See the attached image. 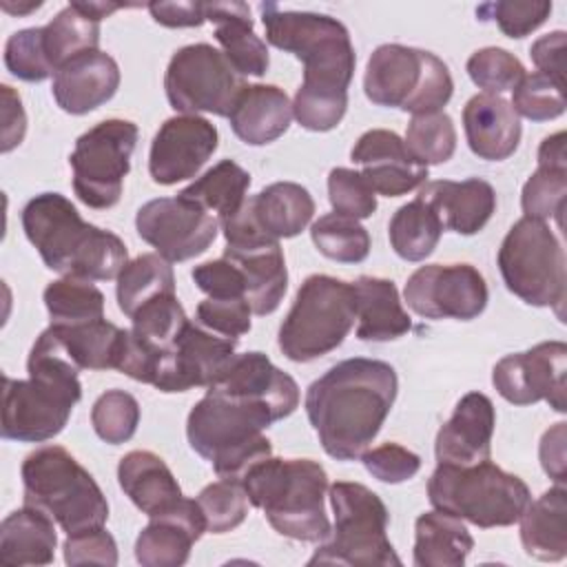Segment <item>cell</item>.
I'll list each match as a JSON object with an SVG mask.
<instances>
[{
  "label": "cell",
  "instance_id": "31",
  "mask_svg": "<svg viewBox=\"0 0 567 567\" xmlns=\"http://www.w3.org/2000/svg\"><path fill=\"white\" fill-rule=\"evenodd\" d=\"M352 286L357 292V337L361 341H394L412 330V319L390 279L361 275Z\"/></svg>",
  "mask_w": 567,
  "mask_h": 567
},
{
  "label": "cell",
  "instance_id": "49",
  "mask_svg": "<svg viewBox=\"0 0 567 567\" xmlns=\"http://www.w3.org/2000/svg\"><path fill=\"white\" fill-rule=\"evenodd\" d=\"M465 71L470 80L483 89V93L496 95L512 91L525 75L523 62L501 47H485L474 51L465 64Z\"/></svg>",
  "mask_w": 567,
  "mask_h": 567
},
{
  "label": "cell",
  "instance_id": "25",
  "mask_svg": "<svg viewBox=\"0 0 567 567\" xmlns=\"http://www.w3.org/2000/svg\"><path fill=\"white\" fill-rule=\"evenodd\" d=\"M463 128L470 151L485 162H503L518 148L520 120L496 93H476L463 106Z\"/></svg>",
  "mask_w": 567,
  "mask_h": 567
},
{
  "label": "cell",
  "instance_id": "26",
  "mask_svg": "<svg viewBox=\"0 0 567 567\" xmlns=\"http://www.w3.org/2000/svg\"><path fill=\"white\" fill-rule=\"evenodd\" d=\"M419 197L436 210L443 228L458 235H476L496 210V190L481 177L463 182L436 179L423 184Z\"/></svg>",
  "mask_w": 567,
  "mask_h": 567
},
{
  "label": "cell",
  "instance_id": "43",
  "mask_svg": "<svg viewBox=\"0 0 567 567\" xmlns=\"http://www.w3.org/2000/svg\"><path fill=\"white\" fill-rule=\"evenodd\" d=\"M317 250L339 264H361L370 255V233L359 219L328 213L310 226Z\"/></svg>",
  "mask_w": 567,
  "mask_h": 567
},
{
  "label": "cell",
  "instance_id": "35",
  "mask_svg": "<svg viewBox=\"0 0 567 567\" xmlns=\"http://www.w3.org/2000/svg\"><path fill=\"white\" fill-rule=\"evenodd\" d=\"M474 538L461 518L445 512H423L414 523V565L416 567H461Z\"/></svg>",
  "mask_w": 567,
  "mask_h": 567
},
{
  "label": "cell",
  "instance_id": "3",
  "mask_svg": "<svg viewBox=\"0 0 567 567\" xmlns=\"http://www.w3.org/2000/svg\"><path fill=\"white\" fill-rule=\"evenodd\" d=\"M29 379L4 377L2 436L18 443H44L58 436L82 399L78 368L49 328L27 359Z\"/></svg>",
  "mask_w": 567,
  "mask_h": 567
},
{
  "label": "cell",
  "instance_id": "4",
  "mask_svg": "<svg viewBox=\"0 0 567 567\" xmlns=\"http://www.w3.org/2000/svg\"><path fill=\"white\" fill-rule=\"evenodd\" d=\"M259 11L266 40L303 62V82L295 97L348 104V86L357 64L348 29L332 16L288 11L275 2L259 4Z\"/></svg>",
  "mask_w": 567,
  "mask_h": 567
},
{
  "label": "cell",
  "instance_id": "38",
  "mask_svg": "<svg viewBox=\"0 0 567 567\" xmlns=\"http://www.w3.org/2000/svg\"><path fill=\"white\" fill-rule=\"evenodd\" d=\"M443 230L436 210L419 195L403 204L388 224L390 246L405 261H423L430 257L439 246Z\"/></svg>",
  "mask_w": 567,
  "mask_h": 567
},
{
  "label": "cell",
  "instance_id": "22",
  "mask_svg": "<svg viewBox=\"0 0 567 567\" xmlns=\"http://www.w3.org/2000/svg\"><path fill=\"white\" fill-rule=\"evenodd\" d=\"M206 532L197 501L182 496L171 509L151 516L135 540V558L144 567H179Z\"/></svg>",
  "mask_w": 567,
  "mask_h": 567
},
{
  "label": "cell",
  "instance_id": "20",
  "mask_svg": "<svg viewBox=\"0 0 567 567\" xmlns=\"http://www.w3.org/2000/svg\"><path fill=\"white\" fill-rule=\"evenodd\" d=\"M350 159L361 166L359 173L377 195L401 197L427 179V166H421L408 153L403 140L388 128L365 131L354 142Z\"/></svg>",
  "mask_w": 567,
  "mask_h": 567
},
{
  "label": "cell",
  "instance_id": "63",
  "mask_svg": "<svg viewBox=\"0 0 567 567\" xmlns=\"http://www.w3.org/2000/svg\"><path fill=\"white\" fill-rule=\"evenodd\" d=\"M0 7H2L7 13H11V16H24V13H29V11L40 9V7H42V2H40V0H31V2H18V4H11L9 0H2V2H0Z\"/></svg>",
  "mask_w": 567,
  "mask_h": 567
},
{
  "label": "cell",
  "instance_id": "13",
  "mask_svg": "<svg viewBox=\"0 0 567 567\" xmlns=\"http://www.w3.org/2000/svg\"><path fill=\"white\" fill-rule=\"evenodd\" d=\"M137 135L140 131L133 122L111 117L75 140L69 164L73 190L82 204L104 210L120 202Z\"/></svg>",
  "mask_w": 567,
  "mask_h": 567
},
{
  "label": "cell",
  "instance_id": "40",
  "mask_svg": "<svg viewBox=\"0 0 567 567\" xmlns=\"http://www.w3.org/2000/svg\"><path fill=\"white\" fill-rule=\"evenodd\" d=\"M42 44L47 60L53 71L62 69L73 58L97 51L100 47V22L84 16L73 4H66L42 27Z\"/></svg>",
  "mask_w": 567,
  "mask_h": 567
},
{
  "label": "cell",
  "instance_id": "57",
  "mask_svg": "<svg viewBox=\"0 0 567 567\" xmlns=\"http://www.w3.org/2000/svg\"><path fill=\"white\" fill-rule=\"evenodd\" d=\"M529 55L538 73L565 86V31H551L547 35H540L529 47Z\"/></svg>",
  "mask_w": 567,
  "mask_h": 567
},
{
  "label": "cell",
  "instance_id": "32",
  "mask_svg": "<svg viewBox=\"0 0 567 567\" xmlns=\"http://www.w3.org/2000/svg\"><path fill=\"white\" fill-rule=\"evenodd\" d=\"M520 543L527 556L556 563L567 556V489L554 485L520 514Z\"/></svg>",
  "mask_w": 567,
  "mask_h": 567
},
{
  "label": "cell",
  "instance_id": "9",
  "mask_svg": "<svg viewBox=\"0 0 567 567\" xmlns=\"http://www.w3.org/2000/svg\"><path fill=\"white\" fill-rule=\"evenodd\" d=\"M357 319L354 286L330 275H310L279 326V350L295 363H310L337 350Z\"/></svg>",
  "mask_w": 567,
  "mask_h": 567
},
{
  "label": "cell",
  "instance_id": "34",
  "mask_svg": "<svg viewBox=\"0 0 567 567\" xmlns=\"http://www.w3.org/2000/svg\"><path fill=\"white\" fill-rule=\"evenodd\" d=\"M259 228L272 239L297 237L315 215V199L301 184L275 182L250 197Z\"/></svg>",
  "mask_w": 567,
  "mask_h": 567
},
{
  "label": "cell",
  "instance_id": "33",
  "mask_svg": "<svg viewBox=\"0 0 567 567\" xmlns=\"http://www.w3.org/2000/svg\"><path fill=\"white\" fill-rule=\"evenodd\" d=\"M55 545V520L33 505L11 512L0 525V563L4 565H49Z\"/></svg>",
  "mask_w": 567,
  "mask_h": 567
},
{
  "label": "cell",
  "instance_id": "41",
  "mask_svg": "<svg viewBox=\"0 0 567 567\" xmlns=\"http://www.w3.org/2000/svg\"><path fill=\"white\" fill-rule=\"evenodd\" d=\"M53 326H80L104 319V295L93 281L62 277L42 292Z\"/></svg>",
  "mask_w": 567,
  "mask_h": 567
},
{
  "label": "cell",
  "instance_id": "12",
  "mask_svg": "<svg viewBox=\"0 0 567 567\" xmlns=\"http://www.w3.org/2000/svg\"><path fill=\"white\" fill-rule=\"evenodd\" d=\"M496 264L512 295L563 317L567 295L565 250L547 221L520 217L503 237Z\"/></svg>",
  "mask_w": 567,
  "mask_h": 567
},
{
  "label": "cell",
  "instance_id": "56",
  "mask_svg": "<svg viewBox=\"0 0 567 567\" xmlns=\"http://www.w3.org/2000/svg\"><path fill=\"white\" fill-rule=\"evenodd\" d=\"M64 563L66 565H117V543L115 538L104 529H86L80 534L66 536L64 545Z\"/></svg>",
  "mask_w": 567,
  "mask_h": 567
},
{
  "label": "cell",
  "instance_id": "8",
  "mask_svg": "<svg viewBox=\"0 0 567 567\" xmlns=\"http://www.w3.org/2000/svg\"><path fill=\"white\" fill-rule=\"evenodd\" d=\"M434 509L476 527H507L518 523L532 501L527 483L489 458L472 465L439 463L427 481Z\"/></svg>",
  "mask_w": 567,
  "mask_h": 567
},
{
  "label": "cell",
  "instance_id": "45",
  "mask_svg": "<svg viewBox=\"0 0 567 567\" xmlns=\"http://www.w3.org/2000/svg\"><path fill=\"white\" fill-rule=\"evenodd\" d=\"M197 505L206 520V532L226 534L244 523L248 516V494L239 481L221 478L206 485L197 494Z\"/></svg>",
  "mask_w": 567,
  "mask_h": 567
},
{
  "label": "cell",
  "instance_id": "55",
  "mask_svg": "<svg viewBox=\"0 0 567 567\" xmlns=\"http://www.w3.org/2000/svg\"><path fill=\"white\" fill-rule=\"evenodd\" d=\"M193 281L210 299H246L244 272L228 257L204 261L193 268ZM248 301V299H246Z\"/></svg>",
  "mask_w": 567,
  "mask_h": 567
},
{
  "label": "cell",
  "instance_id": "28",
  "mask_svg": "<svg viewBox=\"0 0 567 567\" xmlns=\"http://www.w3.org/2000/svg\"><path fill=\"white\" fill-rule=\"evenodd\" d=\"M292 117L290 97L275 84H246L228 115L233 133L248 146H264L279 140Z\"/></svg>",
  "mask_w": 567,
  "mask_h": 567
},
{
  "label": "cell",
  "instance_id": "51",
  "mask_svg": "<svg viewBox=\"0 0 567 567\" xmlns=\"http://www.w3.org/2000/svg\"><path fill=\"white\" fill-rule=\"evenodd\" d=\"M551 13V2L545 0H498L476 7L478 20H494L507 38H525L536 31Z\"/></svg>",
  "mask_w": 567,
  "mask_h": 567
},
{
  "label": "cell",
  "instance_id": "5",
  "mask_svg": "<svg viewBox=\"0 0 567 567\" xmlns=\"http://www.w3.org/2000/svg\"><path fill=\"white\" fill-rule=\"evenodd\" d=\"M275 421V412L261 401L206 390L188 412L186 439L219 478L241 483L255 463L272 456L264 430Z\"/></svg>",
  "mask_w": 567,
  "mask_h": 567
},
{
  "label": "cell",
  "instance_id": "48",
  "mask_svg": "<svg viewBox=\"0 0 567 567\" xmlns=\"http://www.w3.org/2000/svg\"><path fill=\"white\" fill-rule=\"evenodd\" d=\"M563 84L554 82L551 78L534 71L525 73L523 80L512 89V109L516 115H523L532 122H547L556 120L565 113V93Z\"/></svg>",
  "mask_w": 567,
  "mask_h": 567
},
{
  "label": "cell",
  "instance_id": "39",
  "mask_svg": "<svg viewBox=\"0 0 567 567\" xmlns=\"http://www.w3.org/2000/svg\"><path fill=\"white\" fill-rule=\"evenodd\" d=\"M175 292V275L171 261L157 252H144L131 259L117 275L115 297L120 310L131 319L144 303L159 295Z\"/></svg>",
  "mask_w": 567,
  "mask_h": 567
},
{
  "label": "cell",
  "instance_id": "59",
  "mask_svg": "<svg viewBox=\"0 0 567 567\" xmlns=\"http://www.w3.org/2000/svg\"><path fill=\"white\" fill-rule=\"evenodd\" d=\"M567 423H554L540 439L538 445V458L545 470V474L556 483L565 485L567 474H565V441H567Z\"/></svg>",
  "mask_w": 567,
  "mask_h": 567
},
{
  "label": "cell",
  "instance_id": "7",
  "mask_svg": "<svg viewBox=\"0 0 567 567\" xmlns=\"http://www.w3.org/2000/svg\"><path fill=\"white\" fill-rule=\"evenodd\" d=\"M24 505L49 514L71 534L104 527L109 503L95 478L62 445H42L20 467Z\"/></svg>",
  "mask_w": 567,
  "mask_h": 567
},
{
  "label": "cell",
  "instance_id": "58",
  "mask_svg": "<svg viewBox=\"0 0 567 567\" xmlns=\"http://www.w3.org/2000/svg\"><path fill=\"white\" fill-rule=\"evenodd\" d=\"M151 18L168 29L202 27L206 22V2L177 0V2H148Z\"/></svg>",
  "mask_w": 567,
  "mask_h": 567
},
{
  "label": "cell",
  "instance_id": "24",
  "mask_svg": "<svg viewBox=\"0 0 567 567\" xmlns=\"http://www.w3.org/2000/svg\"><path fill=\"white\" fill-rule=\"evenodd\" d=\"M120 86V66L104 51H89L55 71L51 93L71 115H84L106 104Z\"/></svg>",
  "mask_w": 567,
  "mask_h": 567
},
{
  "label": "cell",
  "instance_id": "15",
  "mask_svg": "<svg viewBox=\"0 0 567 567\" xmlns=\"http://www.w3.org/2000/svg\"><path fill=\"white\" fill-rule=\"evenodd\" d=\"M408 308L423 319H476L487 306V284L472 264H427L405 284Z\"/></svg>",
  "mask_w": 567,
  "mask_h": 567
},
{
  "label": "cell",
  "instance_id": "44",
  "mask_svg": "<svg viewBox=\"0 0 567 567\" xmlns=\"http://www.w3.org/2000/svg\"><path fill=\"white\" fill-rule=\"evenodd\" d=\"M408 153L421 164H443L447 162L456 151V128L447 113H425V115H412L405 140H403Z\"/></svg>",
  "mask_w": 567,
  "mask_h": 567
},
{
  "label": "cell",
  "instance_id": "17",
  "mask_svg": "<svg viewBox=\"0 0 567 567\" xmlns=\"http://www.w3.org/2000/svg\"><path fill=\"white\" fill-rule=\"evenodd\" d=\"M567 346L563 341H543L525 352L503 357L492 370L496 392L514 405L547 401L556 412H567L565 383Z\"/></svg>",
  "mask_w": 567,
  "mask_h": 567
},
{
  "label": "cell",
  "instance_id": "2",
  "mask_svg": "<svg viewBox=\"0 0 567 567\" xmlns=\"http://www.w3.org/2000/svg\"><path fill=\"white\" fill-rule=\"evenodd\" d=\"M22 230L47 268L86 281L117 279L128 264L124 241L84 221L60 193H40L22 208Z\"/></svg>",
  "mask_w": 567,
  "mask_h": 567
},
{
  "label": "cell",
  "instance_id": "30",
  "mask_svg": "<svg viewBox=\"0 0 567 567\" xmlns=\"http://www.w3.org/2000/svg\"><path fill=\"white\" fill-rule=\"evenodd\" d=\"M117 481L131 503L151 516L171 509L184 494L162 456L148 450H133L120 458Z\"/></svg>",
  "mask_w": 567,
  "mask_h": 567
},
{
  "label": "cell",
  "instance_id": "19",
  "mask_svg": "<svg viewBox=\"0 0 567 567\" xmlns=\"http://www.w3.org/2000/svg\"><path fill=\"white\" fill-rule=\"evenodd\" d=\"M219 133L202 115L168 117L155 133L148 153V173L155 184L173 186L190 179L217 151Z\"/></svg>",
  "mask_w": 567,
  "mask_h": 567
},
{
  "label": "cell",
  "instance_id": "60",
  "mask_svg": "<svg viewBox=\"0 0 567 567\" xmlns=\"http://www.w3.org/2000/svg\"><path fill=\"white\" fill-rule=\"evenodd\" d=\"M2 153L16 148L27 131V115L20 102V95L9 86L2 84Z\"/></svg>",
  "mask_w": 567,
  "mask_h": 567
},
{
  "label": "cell",
  "instance_id": "62",
  "mask_svg": "<svg viewBox=\"0 0 567 567\" xmlns=\"http://www.w3.org/2000/svg\"><path fill=\"white\" fill-rule=\"evenodd\" d=\"M75 9H80L84 16L93 18V20H102V18H109L113 11L126 7V4H120V2H100V0H73L71 2Z\"/></svg>",
  "mask_w": 567,
  "mask_h": 567
},
{
  "label": "cell",
  "instance_id": "10",
  "mask_svg": "<svg viewBox=\"0 0 567 567\" xmlns=\"http://www.w3.org/2000/svg\"><path fill=\"white\" fill-rule=\"evenodd\" d=\"M363 91L377 106L425 115L443 111L454 93V80L447 64L430 51L381 44L365 64Z\"/></svg>",
  "mask_w": 567,
  "mask_h": 567
},
{
  "label": "cell",
  "instance_id": "14",
  "mask_svg": "<svg viewBox=\"0 0 567 567\" xmlns=\"http://www.w3.org/2000/svg\"><path fill=\"white\" fill-rule=\"evenodd\" d=\"M244 86L246 82L226 55L206 42L177 49L164 75L168 104L182 115L213 113L228 117Z\"/></svg>",
  "mask_w": 567,
  "mask_h": 567
},
{
  "label": "cell",
  "instance_id": "16",
  "mask_svg": "<svg viewBox=\"0 0 567 567\" xmlns=\"http://www.w3.org/2000/svg\"><path fill=\"white\" fill-rule=\"evenodd\" d=\"M137 235L166 261H186L208 250L219 221L190 199L159 197L140 206L135 215Z\"/></svg>",
  "mask_w": 567,
  "mask_h": 567
},
{
  "label": "cell",
  "instance_id": "11",
  "mask_svg": "<svg viewBox=\"0 0 567 567\" xmlns=\"http://www.w3.org/2000/svg\"><path fill=\"white\" fill-rule=\"evenodd\" d=\"M334 529L315 549L308 565H401L388 538V507L361 483L330 485Z\"/></svg>",
  "mask_w": 567,
  "mask_h": 567
},
{
  "label": "cell",
  "instance_id": "6",
  "mask_svg": "<svg viewBox=\"0 0 567 567\" xmlns=\"http://www.w3.org/2000/svg\"><path fill=\"white\" fill-rule=\"evenodd\" d=\"M250 505L270 527L292 540L323 543L332 527L326 514L328 474L312 458H275L255 463L241 478Z\"/></svg>",
  "mask_w": 567,
  "mask_h": 567
},
{
  "label": "cell",
  "instance_id": "18",
  "mask_svg": "<svg viewBox=\"0 0 567 567\" xmlns=\"http://www.w3.org/2000/svg\"><path fill=\"white\" fill-rule=\"evenodd\" d=\"M235 339L219 337L188 321L171 350L159 359L153 388L171 394L213 385L235 357Z\"/></svg>",
  "mask_w": 567,
  "mask_h": 567
},
{
  "label": "cell",
  "instance_id": "1",
  "mask_svg": "<svg viewBox=\"0 0 567 567\" xmlns=\"http://www.w3.org/2000/svg\"><path fill=\"white\" fill-rule=\"evenodd\" d=\"M399 390L396 372L379 359L339 361L306 390V414L321 447L337 461H354L377 439Z\"/></svg>",
  "mask_w": 567,
  "mask_h": 567
},
{
  "label": "cell",
  "instance_id": "27",
  "mask_svg": "<svg viewBox=\"0 0 567 567\" xmlns=\"http://www.w3.org/2000/svg\"><path fill=\"white\" fill-rule=\"evenodd\" d=\"M224 257L235 261L244 272L250 310L259 317L275 312L288 288V270L279 241L272 237H261L255 241L226 246Z\"/></svg>",
  "mask_w": 567,
  "mask_h": 567
},
{
  "label": "cell",
  "instance_id": "21",
  "mask_svg": "<svg viewBox=\"0 0 567 567\" xmlns=\"http://www.w3.org/2000/svg\"><path fill=\"white\" fill-rule=\"evenodd\" d=\"M206 390H217L226 394H237L266 403L277 421L290 416L299 408V385L297 381L279 370L264 352H244L230 359L219 379Z\"/></svg>",
  "mask_w": 567,
  "mask_h": 567
},
{
  "label": "cell",
  "instance_id": "37",
  "mask_svg": "<svg viewBox=\"0 0 567 567\" xmlns=\"http://www.w3.org/2000/svg\"><path fill=\"white\" fill-rule=\"evenodd\" d=\"M250 175L233 159H221L213 168H208L202 177H197L193 184H188L179 195L184 199L195 202L210 215L215 213L217 221L224 224L230 219L248 199Z\"/></svg>",
  "mask_w": 567,
  "mask_h": 567
},
{
  "label": "cell",
  "instance_id": "46",
  "mask_svg": "<svg viewBox=\"0 0 567 567\" xmlns=\"http://www.w3.org/2000/svg\"><path fill=\"white\" fill-rule=\"evenodd\" d=\"M140 423V403L124 390H106L91 408V425L95 434L109 443L120 445L133 439Z\"/></svg>",
  "mask_w": 567,
  "mask_h": 567
},
{
  "label": "cell",
  "instance_id": "47",
  "mask_svg": "<svg viewBox=\"0 0 567 567\" xmlns=\"http://www.w3.org/2000/svg\"><path fill=\"white\" fill-rule=\"evenodd\" d=\"M567 202V168L538 166L523 186L520 206L525 217L532 219H556L563 226V213Z\"/></svg>",
  "mask_w": 567,
  "mask_h": 567
},
{
  "label": "cell",
  "instance_id": "52",
  "mask_svg": "<svg viewBox=\"0 0 567 567\" xmlns=\"http://www.w3.org/2000/svg\"><path fill=\"white\" fill-rule=\"evenodd\" d=\"M328 199L337 215L368 219L377 210V193L354 168L337 166L328 173Z\"/></svg>",
  "mask_w": 567,
  "mask_h": 567
},
{
  "label": "cell",
  "instance_id": "29",
  "mask_svg": "<svg viewBox=\"0 0 567 567\" xmlns=\"http://www.w3.org/2000/svg\"><path fill=\"white\" fill-rule=\"evenodd\" d=\"M206 20L215 24V40L239 75L261 78L268 71V47L255 33L246 2H206Z\"/></svg>",
  "mask_w": 567,
  "mask_h": 567
},
{
  "label": "cell",
  "instance_id": "42",
  "mask_svg": "<svg viewBox=\"0 0 567 567\" xmlns=\"http://www.w3.org/2000/svg\"><path fill=\"white\" fill-rule=\"evenodd\" d=\"M131 332L151 348L157 359H162L171 346L177 341L184 326L190 321L179 303V299L173 295H159L144 303L133 317ZM159 365V363H157Z\"/></svg>",
  "mask_w": 567,
  "mask_h": 567
},
{
  "label": "cell",
  "instance_id": "53",
  "mask_svg": "<svg viewBox=\"0 0 567 567\" xmlns=\"http://www.w3.org/2000/svg\"><path fill=\"white\" fill-rule=\"evenodd\" d=\"M250 303L246 299H210L197 303V323L219 337L239 339L250 330Z\"/></svg>",
  "mask_w": 567,
  "mask_h": 567
},
{
  "label": "cell",
  "instance_id": "61",
  "mask_svg": "<svg viewBox=\"0 0 567 567\" xmlns=\"http://www.w3.org/2000/svg\"><path fill=\"white\" fill-rule=\"evenodd\" d=\"M538 166L549 168H567V155H565V131H558L554 135H547L538 146Z\"/></svg>",
  "mask_w": 567,
  "mask_h": 567
},
{
  "label": "cell",
  "instance_id": "36",
  "mask_svg": "<svg viewBox=\"0 0 567 567\" xmlns=\"http://www.w3.org/2000/svg\"><path fill=\"white\" fill-rule=\"evenodd\" d=\"M64 354L78 370H115L124 330L106 319L80 326H49Z\"/></svg>",
  "mask_w": 567,
  "mask_h": 567
},
{
  "label": "cell",
  "instance_id": "50",
  "mask_svg": "<svg viewBox=\"0 0 567 567\" xmlns=\"http://www.w3.org/2000/svg\"><path fill=\"white\" fill-rule=\"evenodd\" d=\"M4 66L13 78L24 82H42L55 75L44 53L42 27L20 29L9 35L4 44Z\"/></svg>",
  "mask_w": 567,
  "mask_h": 567
},
{
  "label": "cell",
  "instance_id": "23",
  "mask_svg": "<svg viewBox=\"0 0 567 567\" xmlns=\"http://www.w3.org/2000/svg\"><path fill=\"white\" fill-rule=\"evenodd\" d=\"M496 410L483 392H467L456 403L452 416L441 425L434 454L439 463L472 465L489 458Z\"/></svg>",
  "mask_w": 567,
  "mask_h": 567
},
{
  "label": "cell",
  "instance_id": "54",
  "mask_svg": "<svg viewBox=\"0 0 567 567\" xmlns=\"http://www.w3.org/2000/svg\"><path fill=\"white\" fill-rule=\"evenodd\" d=\"M363 467L381 483H403L410 481L421 470V456L399 443H383L379 447L365 450L361 454Z\"/></svg>",
  "mask_w": 567,
  "mask_h": 567
}]
</instances>
